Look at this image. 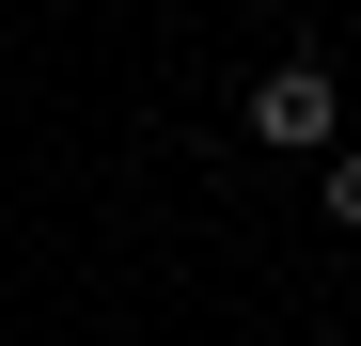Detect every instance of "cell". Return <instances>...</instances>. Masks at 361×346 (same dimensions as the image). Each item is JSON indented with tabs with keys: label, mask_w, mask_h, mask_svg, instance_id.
Masks as SVG:
<instances>
[{
	"label": "cell",
	"mask_w": 361,
	"mask_h": 346,
	"mask_svg": "<svg viewBox=\"0 0 361 346\" xmlns=\"http://www.w3.org/2000/svg\"><path fill=\"white\" fill-rule=\"evenodd\" d=\"M235 126H252V142H283V157H330V142H345V79H330V64H267Z\"/></svg>",
	"instance_id": "obj_1"
},
{
	"label": "cell",
	"mask_w": 361,
	"mask_h": 346,
	"mask_svg": "<svg viewBox=\"0 0 361 346\" xmlns=\"http://www.w3.org/2000/svg\"><path fill=\"white\" fill-rule=\"evenodd\" d=\"M330 220H345V237H361V142H330V189H314Z\"/></svg>",
	"instance_id": "obj_2"
}]
</instances>
